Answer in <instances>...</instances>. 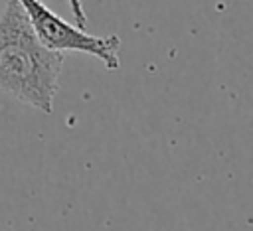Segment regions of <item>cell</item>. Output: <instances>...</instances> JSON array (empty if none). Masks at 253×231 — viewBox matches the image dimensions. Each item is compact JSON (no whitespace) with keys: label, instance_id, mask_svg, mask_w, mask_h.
<instances>
[{"label":"cell","instance_id":"1","mask_svg":"<svg viewBox=\"0 0 253 231\" xmlns=\"http://www.w3.org/2000/svg\"><path fill=\"white\" fill-rule=\"evenodd\" d=\"M61 69L63 51L43 45L22 4L6 0L0 14V91L49 115Z\"/></svg>","mask_w":253,"mask_h":231},{"label":"cell","instance_id":"2","mask_svg":"<svg viewBox=\"0 0 253 231\" xmlns=\"http://www.w3.org/2000/svg\"><path fill=\"white\" fill-rule=\"evenodd\" d=\"M36 32L40 41L49 49L57 51H83L97 57L109 71L119 69V49L121 39L117 34L111 36H91L85 28L65 22L61 16L51 12L42 0H18Z\"/></svg>","mask_w":253,"mask_h":231},{"label":"cell","instance_id":"3","mask_svg":"<svg viewBox=\"0 0 253 231\" xmlns=\"http://www.w3.org/2000/svg\"><path fill=\"white\" fill-rule=\"evenodd\" d=\"M67 2H69V6H71V12H73V16H75L77 26H79V28H85V26H87V16H85V10H83L81 0H67Z\"/></svg>","mask_w":253,"mask_h":231}]
</instances>
